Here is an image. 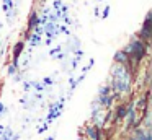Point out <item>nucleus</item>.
Segmentation results:
<instances>
[{
  "label": "nucleus",
  "mask_w": 152,
  "mask_h": 140,
  "mask_svg": "<svg viewBox=\"0 0 152 140\" xmlns=\"http://www.w3.org/2000/svg\"><path fill=\"white\" fill-rule=\"evenodd\" d=\"M131 85H132V73L126 65L115 64L111 68V81L108 86L111 91L118 94H129L131 93Z\"/></svg>",
  "instance_id": "1"
},
{
  "label": "nucleus",
  "mask_w": 152,
  "mask_h": 140,
  "mask_svg": "<svg viewBox=\"0 0 152 140\" xmlns=\"http://www.w3.org/2000/svg\"><path fill=\"white\" fill-rule=\"evenodd\" d=\"M113 62L115 64H118V65H126L128 67V62H129V57H128V54H126L124 51H118L115 55H113Z\"/></svg>",
  "instance_id": "5"
},
{
  "label": "nucleus",
  "mask_w": 152,
  "mask_h": 140,
  "mask_svg": "<svg viewBox=\"0 0 152 140\" xmlns=\"http://www.w3.org/2000/svg\"><path fill=\"white\" fill-rule=\"evenodd\" d=\"M23 49H25V41H18L13 47V62H12V65H15L17 68H18V59H20V54L23 52Z\"/></svg>",
  "instance_id": "4"
},
{
  "label": "nucleus",
  "mask_w": 152,
  "mask_h": 140,
  "mask_svg": "<svg viewBox=\"0 0 152 140\" xmlns=\"http://www.w3.org/2000/svg\"><path fill=\"white\" fill-rule=\"evenodd\" d=\"M108 94H111V88L108 85H105V86H102L98 90V96H108Z\"/></svg>",
  "instance_id": "9"
},
{
  "label": "nucleus",
  "mask_w": 152,
  "mask_h": 140,
  "mask_svg": "<svg viewBox=\"0 0 152 140\" xmlns=\"http://www.w3.org/2000/svg\"><path fill=\"white\" fill-rule=\"evenodd\" d=\"M4 109H5V107H4V104H2V103H0V114H2V112H4Z\"/></svg>",
  "instance_id": "16"
},
{
  "label": "nucleus",
  "mask_w": 152,
  "mask_h": 140,
  "mask_svg": "<svg viewBox=\"0 0 152 140\" xmlns=\"http://www.w3.org/2000/svg\"><path fill=\"white\" fill-rule=\"evenodd\" d=\"M7 72H8V75H15V72H17V67L10 64V65H8V70H7Z\"/></svg>",
  "instance_id": "11"
},
{
  "label": "nucleus",
  "mask_w": 152,
  "mask_h": 140,
  "mask_svg": "<svg viewBox=\"0 0 152 140\" xmlns=\"http://www.w3.org/2000/svg\"><path fill=\"white\" fill-rule=\"evenodd\" d=\"M53 83V80H51V78H44V85H51Z\"/></svg>",
  "instance_id": "13"
},
{
  "label": "nucleus",
  "mask_w": 152,
  "mask_h": 140,
  "mask_svg": "<svg viewBox=\"0 0 152 140\" xmlns=\"http://www.w3.org/2000/svg\"><path fill=\"white\" fill-rule=\"evenodd\" d=\"M39 34H36V33H33V34H30V42H31V46H38L39 44Z\"/></svg>",
  "instance_id": "10"
},
{
  "label": "nucleus",
  "mask_w": 152,
  "mask_h": 140,
  "mask_svg": "<svg viewBox=\"0 0 152 140\" xmlns=\"http://www.w3.org/2000/svg\"><path fill=\"white\" fill-rule=\"evenodd\" d=\"M85 133L90 140H100L102 139V129H98V127H95V125H88L85 129Z\"/></svg>",
  "instance_id": "6"
},
{
  "label": "nucleus",
  "mask_w": 152,
  "mask_h": 140,
  "mask_svg": "<svg viewBox=\"0 0 152 140\" xmlns=\"http://www.w3.org/2000/svg\"><path fill=\"white\" fill-rule=\"evenodd\" d=\"M59 49H61V47H56V49H53V51H51L49 54H51V55H54V54H56V52H59Z\"/></svg>",
  "instance_id": "14"
},
{
  "label": "nucleus",
  "mask_w": 152,
  "mask_h": 140,
  "mask_svg": "<svg viewBox=\"0 0 152 140\" xmlns=\"http://www.w3.org/2000/svg\"><path fill=\"white\" fill-rule=\"evenodd\" d=\"M126 112H128L126 104H119L118 109H116V112H115V120H116V122H121V120L126 117Z\"/></svg>",
  "instance_id": "7"
},
{
  "label": "nucleus",
  "mask_w": 152,
  "mask_h": 140,
  "mask_svg": "<svg viewBox=\"0 0 152 140\" xmlns=\"http://www.w3.org/2000/svg\"><path fill=\"white\" fill-rule=\"evenodd\" d=\"M79 140H82V139H79Z\"/></svg>",
  "instance_id": "17"
},
{
  "label": "nucleus",
  "mask_w": 152,
  "mask_h": 140,
  "mask_svg": "<svg viewBox=\"0 0 152 140\" xmlns=\"http://www.w3.org/2000/svg\"><path fill=\"white\" fill-rule=\"evenodd\" d=\"M105 120H106V117H105V114L102 112V109L93 111V112H92V122H93V125H95V127L102 129L103 124H105Z\"/></svg>",
  "instance_id": "3"
},
{
  "label": "nucleus",
  "mask_w": 152,
  "mask_h": 140,
  "mask_svg": "<svg viewBox=\"0 0 152 140\" xmlns=\"http://www.w3.org/2000/svg\"><path fill=\"white\" fill-rule=\"evenodd\" d=\"M151 20H152V12H147V15H145V18H144V23H142V28L139 29V33L136 34V38L141 39V41L147 46H149V41H151V36H152Z\"/></svg>",
  "instance_id": "2"
},
{
  "label": "nucleus",
  "mask_w": 152,
  "mask_h": 140,
  "mask_svg": "<svg viewBox=\"0 0 152 140\" xmlns=\"http://www.w3.org/2000/svg\"><path fill=\"white\" fill-rule=\"evenodd\" d=\"M38 25H39V16H38V13H31L30 20H28V33L33 31Z\"/></svg>",
  "instance_id": "8"
},
{
  "label": "nucleus",
  "mask_w": 152,
  "mask_h": 140,
  "mask_svg": "<svg viewBox=\"0 0 152 140\" xmlns=\"http://www.w3.org/2000/svg\"><path fill=\"white\" fill-rule=\"evenodd\" d=\"M59 7H61V2H59V0H56V2H54V8H59Z\"/></svg>",
  "instance_id": "15"
},
{
  "label": "nucleus",
  "mask_w": 152,
  "mask_h": 140,
  "mask_svg": "<svg viewBox=\"0 0 152 140\" xmlns=\"http://www.w3.org/2000/svg\"><path fill=\"white\" fill-rule=\"evenodd\" d=\"M108 12H110V7H106L105 12H103V18H106V16H108Z\"/></svg>",
  "instance_id": "12"
}]
</instances>
